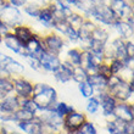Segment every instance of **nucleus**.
Wrapping results in <instances>:
<instances>
[{
  "label": "nucleus",
  "mask_w": 134,
  "mask_h": 134,
  "mask_svg": "<svg viewBox=\"0 0 134 134\" xmlns=\"http://www.w3.org/2000/svg\"><path fill=\"white\" fill-rule=\"evenodd\" d=\"M109 66H110V70H111V73L116 74V76H118L121 71L126 67V66H124V64H123V61L117 60V59H113V60L110 61Z\"/></svg>",
  "instance_id": "7c9ffc66"
},
{
  "label": "nucleus",
  "mask_w": 134,
  "mask_h": 134,
  "mask_svg": "<svg viewBox=\"0 0 134 134\" xmlns=\"http://www.w3.org/2000/svg\"><path fill=\"white\" fill-rule=\"evenodd\" d=\"M12 29H14V32H12L14 35L23 44V45H26V44L34 37V32H33L29 27H27V26H25V25L16 26V27Z\"/></svg>",
  "instance_id": "2eb2a0df"
},
{
  "label": "nucleus",
  "mask_w": 134,
  "mask_h": 134,
  "mask_svg": "<svg viewBox=\"0 0 134 134\" xmlns=\"http://www.w3.org/2000/svg\"><path fill=\"white\" fill-rule=\"evenodd\" d=\"M82 50L78 48H73L67 51V61H70L73 66H81Z\"/></svg>",
  "instance_id": "393cba45"
},
{
  "label": "nucleus",
  "mask_w": 134,
  "mask_h": 134,
  "mask_svg": "<svg viewBox=\"0 0 134 134\" xmlns=\"http://www.w3.org/2000/svg\"><path fill=\"white\" fill-rule=\"evenodd\" d=\"M67 23H68V26H70L71 28H73L74 31H79V28H81V26L83 25V22H84V18H83V16H81L79 14H76V12H72V14L68 16V17L66 18Z\"/></svg>",
  "instance_id": "b1692460"
},
{
  "label": "nucleus",
  "mask_w": 134,
  "mask_h": 134,
  "mask_svg": "<svg viewBox=\"0 0 134 134\" xmlns=\"http://www.w3.org/2000/svg\"><path fill=\"white\" fill-rule=\"evenodd\" d=\"M40 124L42 121L38 118V116H35L33 120L27 122H17L16 128L21 134H40Z\"/></svg>",
  "instance_id": "ddd939ff"
},
{
  "label": "nucleus",
  "mask_w": 134,
  "mask_h": 134,
  "mask_svg": "<svg viewBox=\"0 0 134 134\" xmlns=\"http://www.w3.org/2000/svg\"><path fill=\"white\" fill-rule=\"evenodd\" d=\"M124 48H126V54L128 57H134V44L133 40H126L124 43Z\"/></svg>",
  "instance_id": "c9c22d12"
},
{
  "label": "nucleus",
  "mask_w": 134,
  "mask_h": 134,
  "mask_svg": "<svg viewBox=\"0 0 134 134\" xmlns=\"http://www.w3.org/2000/svg\"><path fill=\"white\" fill-rule=\"evenodd\" d=\"M18 100L15 94H9L0 99V112L1 113H14L18 109Z\"/></svg>",
  "instance_id": "4468645a"
},
{
  "label": "nucleus",
  "mask_w": 134,
  "mask_h": 134,
  "mask_svg": "<svg viewBox=\"0 0 134 134\" xmlns=\"http://www.w3.org/2000/svg\"><path fill=\"white\" fill-rule=\"evenodd\" d=\"M53 28L55 29L56 32L65 35L67 33V31H68V28H70V26H68L66 20H59V21H54Z\"/></svg>",
  "instance_id": "473e14b6"
},
{
  "label": "nucleus",
  "mask_w": 134,
  "mask_h": 134,
  "mask_svg": "<svg viewBox=\"0 0 134 134\" xmlns=\"http://www.w3.org/2000/svg\"><path fill=\"white\" fill-rule=\"evenodd\" d=\"M0 134H1V129H0Z\"/></svg>",
  "instance_id": "a18cd8bd"
},
{
  "label": "nucleus",
  "mask_w": 134,
  "mask_h": 134,
  "mask_svg": "<svg viewBox=\"0 0 134 134\" xmlns=\"http://www.w3.org/2000/svg\"><path fill=\"white\" fill-rule=\"evenodd\" d=\"M64 1L67 4V5H70V6H71V5H74V6H76V5H77L81 0H64Z\"/></svg>",
  "instance_id": "a19ab883"
},
{
  "label": "nucleus",
  "mask_w": 134,
  "mask_h": 134,
  "mask_svg": "<svg viewBox=\"0 0 134 134\" xmlns=\"http://www.w3.org/2000/svg\"><path fill=\"white\" fill-rule=\"evenodd\" d=\"M92 40H95V42L102 43V44H106L107 40H109V33L104 27L101 26H96L95 29L93 31L92 37H90Z\"/></svg>",
  "instance_id": "412c9836"
},
{
  "label": "nucleus",
  "mask_w": 134,
  "mask_h": 134,
  "mask_svg": "<svg viewBox=\"0 0 134 134\" xmlns=\"http://www.w3.org/2000/svg\"><path fill=\"white\" fill-rule=\"evenodd\" d=\"M79 134H98V128L92 121H87L79 129Z\"/></svg>",
  "instance_id": "2f4dec72"
},
{
  "label": "nucleus",
  "mask_w": 134,
  "mask_h": 134,
  "mask_svg": "<svg viewBox=\"0 0 134 134\" xmlns=\"http://www.w3.org/2000/svg\"><path fill=\"white\" fill-rule=\"evenodd\" d=\"M0 18L9 28H15L16 26L23 25V16L18 7L12 6L11 4L5 3L0 7Z\"/></svg>",
  "instance_id": "7ed1b4c3"
},
{
  "label": "nucleus",
  "mask_w": 134,
  "mask_h": 134,
  "mask_svg": "<svg viewBox=\"0 0 134 134\" xmlns=\"http://www.w3.org/2000/svg\"><path fill=\"white\" fill-rule=\"evenodd\" d=\"M9 4H11L15 7L25 6L26 4H27V0H9Z\"/></svg>",
  "instance_id": "58836bf2"
},
{
  "label": "nucleus",
  "mask_w": 134,
  "mask_h": 134,
  "mask_svg": "<svg viewBox=\"0 0 134 134\" xmlns=\"http://www.w3.org/2000/svg\"><path fill=\"white\" fill-rule=\"evenodd\" d=\"M87 121H88V117L85 113L74 110L73 112L68 113L67 116L64 117V132L79 131Z\"/></svg>",
  "instance_id": "423d86ee"
},
{
  "label": "nucleus",
  "mask_w": 134,
  "mask_h": 134,
  "mask_svg": "<svg viewBox=\"0 0 134 134\" xmlns=\"http://www.w3.org/2000/svg\"><path fill=\"white\" fill-rule=\"evenodd\" d=\"M40 10H42V7L37 6V5H34V4H28L27 3L25 5V12L33 18H38L39 14H40Z\"/></svg>",
  "instance_id": "72a5a7b5"
},
{
  "label": "nucleus",
  "mask_w": 134,
  "mask_h": 134,
  "mask_svg": "<svg viewBox=\"0 0 134 134\" xmlns=\"http://www.w3.org/2000/svg\"><path fill=\"white\" fill-rule=\"evenodd\" d=\"M127 123L128 122H123L118 118H115L111 122H106L105 128L109 134H126L127 133Z\"/></svg>",
  "instance_id": "f3484780"
},
{
  "label": "nucleus",
  "mask_w": 134,
  "mask_h": 134,
  "mask_svg": "<svg viewBox=\"0 0 134 134\" xmlns=\"http://www.w3.org/2000/svg\"><path fill=\"white\" fill-rule=\"evenodd\" d=\"M78 89H79L81 95L83 96V98H85V99H89V98L94 96V94H95L94 88H93L87 81L82 82V83H78Z\"/></svg>",
  "instance_id": "cd10ccee"
},
{
  "label": "nucleus",
  "mask_w": 134,
  "mask_h": 134,
  "mask_svg": "<svg viewBox=\"0 0 134 134\" xmlns=\"http://www.w3.org/2000/svg\"><path fill=\"white\" fill-rule=\"evenodd\" d=\"M133 90H134V81L123 82L121 79L117 84L107 89V93L112 96L117 102H129L133 99Z\"/></svg>",
  "instance_id": "f03ea898"
},
{
  "label": "nucleus",
  "mask_w": 134,
  "mask_h": 134,
  "mask_svg": "<svg viewBox=\"0 0 134 134\" xmlns=\"http://www.w3.org/2000/svg\"><path fill=\"white\" fill-rule=\"evenodd\" d=\"M54 77L59 83H68L71 79V72H68L67 70H65L64 67H61L59 70H56L54 72Z\"/></svg>",
  "instance_id": "c85d7f7f"
},
{
  "label": "nucleus",
  "mask_w": 134,
  "mask_h": 134,
  "mask_svg": "<svg viewBox=\"0 0 134 134\" xmlns=\"http://www.w3.org/2000/svg\"><path fill=\"white\" fill-rule=\"evenodd\" d=\"M3 43H4V45L6 46L9 50L18 54V55L22 56V57H25L26 55L28 54L25 49V45H23V44L15 37L12 32H10V33H7V34L4 35L3 37Z\"/></svg>",
  "instance_id": "f8f14e48"
},
{
  "label": "nucleus",
  "mask_w": 134,
  "mask_h": 134,
  "mask_svg": "<svg viewBox=\"0 0 134 134\" xmlns=\"http://www.w3.org/2000/svg\"><path fill=\"white\" fill-rule=\"evenodd\" d=\"M0 43H3V35L0 34Z\"/></svg>",
  "instance_id": "37998d69"
},
{
  "label": "nucleus",
  "mask_w": 134,
  "mask_h": 134,
  "mask_svg": "<svg viewBox=\"0 0 134 134\" xmlns=\"http://www.w3.org/2000/svg\"><path fill=\"white\" fill-rule=\"evenodd\" d=\"M26 61H27V64L29 65V67L34 71H40L42 70V65H40V60H39V57L34 56V55H31V54H27L25 56Z\"/></svg>",
  "instance_id": "c756f323"
},
{
  "label": "nucleus",
  "mask_w": 134,
  "mask_h": 134,
  "mask_svg": "<svg viewBox=\"0 0 134 134\" xmlns=\"http://www.w3.org/2000/svg\"><path fill=\"white\" fill-rule=\"evenodd\" d=\"M113 27H115V29H116L118 35H120L118 38L123 39L124 42L132 39V37H133V28L124 20H117L113 23Z\"/></svg>",
  "instance_id": "dca6fc26"
},
{
  "label": "nucleus",
  "mask_w": 134,
  "mask_h": 134,
  "mask_svg": "<svg viewBox=\"0 0 134 134\" xmlns=\"http://www.w3.org/2000/svg\"><path fill=\"white\" fill-rule=\"evenodd\" d=\"M14 92L12 78H1L0 79V99Z\"/></svg>",
  "instance_id": "4be33fe9"
},
{
  "label": "nucleus",
  "mask_w": 134,
  "mask_h": 134,
  "mask_svg": "<svg viewBox=\"0 0 134 134\" xmlns=\"http://www.w3.org/2000/svg\"><path fill=\"white\" fill-rule=\"evenodd\" d=\"M42 43L44 50L50 54H54V55H60L65 46V40L61 35L56 34V33L45 34L42 39Z\"/></svg>",
  "instance_id": "39448f33"
},
{
  "label": "nucleus",
  "mask_w": 134,
  "mask_h": 134,
  "mask_svg": "<svg viewBox=\"0 0 134 134\" xmlns=\"http://www.w3.org/2000/svg\"><path fill=\"white\" fill-rule=\"evenodd\" d=\"M94 96L98 98L100 102V107H101L102 111V116H106V115H111L113 113V110L117 105V101L113 99L112 96L110 95L107 90H104V92H96L94 94Z\"/></svg>",
  "instance_id": "9d476101"
},
{
  "label": "nucleus",
  "mask_w": 134,
  "mask_h": 134,
  "mask_svg": "<svg viewBox=\"0 0 134 134\" xmlns=\"http://www.w3.org/2000/svg\"><path fill=\"white\" fill-rule=\"evenodd\" d=\"M54 0H27V3L28 4H34V5H37V6L39 7H46L49 6L50 4H53Z\"/></svg>",
  "instance_id": "e433bc0d"
},
{
  "label": "nucleus",
  "mask_w": 134,
  "mask_h": 134,
  "mask_svg": "<svg viewBox=\"0 0 134 134\" xmlns=\"http://www.w3.org/2000/svg\"><path fill=\"white\" fill-rule=\"evenodd\" d=\"M1 78H11V77L9 76V73H7L6 71L0 67V79H1Z\"/></svg>",
  "instance_id": "ea45409f"
},
{
  "label": "nucleus",
  "mask_w": 134,
  "mask_h": 134,
  "mask_svg": "<svg viewBox=\"0 0 134 134\" xmlns=\"http://www.w3.org/2000/svg\"><path fill=\"white\" fill-rule=\"evenodd\" d=\"M71 79H73L77 83H82V82H85L88 79V74L81 66H74L72 70V73H71Z\"/></svg>",
  "instance_id": "a878e982"
},
{
  "label": "nucleus",
  "mask_w": 134,
  "mask_h": 134,
  "mask_svg": "<svg viewBox=\"0 0 134 134\" xmlns=\"http://www.w3.org/2000/svg\"><path fill=\"white\" fill-rule=\"evenodd\" d=\"M16 134H21V133H18V132H17V133H16Z\"/></svg>",
  "instance_id": "c03bdc74"
},
{
  "label": "nucleus",
  "mask_w": 134,
  "mask_h": 134,
  "mask_svg": "<svg viewBox=\"0 0 134 134\" xmlns=\"http://www.w3.org/2000/svg\"><path fill=\"white\" fill-rule=\"evenodd\" d=\"M32 99L38 106L39 112L45 110H51L59 101L55 88L46 83H35L33 85Z\"/></svg>",
  "instance_id": "f257e3e1"
},
{
  "label": "nucleus",
  "mask_w": 134,
  "mask_h": 134,
  "mask_svg": "<svg viewBox=\"0 0 134 134\" xmlns=\"http://www.w3.org/2000/svg\"><path fill=\"white\" fill-rule=\"evenodd\" d=\"M39 60H40V65H42V70H44L45 72L54 73L61 66V60L59 59V56L48 53V51H44L42 54V56L39 57Z\"/></svg>",
  "instance_id": "9b49d317"
},
{
  "label": "nucleus",
  "mask_w": 134,
  "mask_h": 134,
  "mask_svg": "<svg viewBox=\"0 0 134 134\" xmlns=\"http://www.w3.org/2000/svg\"><path fill=\"white\" fill-rule=\"evenodd\" d=\"M51 110H53L54 112L56 113L59 117L64 118L65 116H67V115H68V113L73 112L74 107L72 105H70V104L65 102V101H57L56 104H55V106H54Z\"/></svg>",
  "instance_id": "6ab92c4d"
},
{
  "label": "nucleus",
  "mask_w": 134,
  "mask_h": 134,
  "mask_svg": "<svg viewBox=\"0 0 134 134\" xmlns=\"http://www.w3.org/2000/svg\"><path fill=\"white\" fill-rule=\"evenodd\" d=\"M5 3H6V0H0V7L3 6V5H4Z\"/></svg>",
  "instance_id": "79ce46f5"
},
{
  "label": "nucleus",
  "mask_w": 134,
  "mask_h": 134,
  "mask_svg": "<svg viewBox=\"0 0 134 134\" xmlns=\"http://www.w3.org/2000/svg\"><path fill=\"white\" fill-rule=\"evenodd\" d=\"M12 115H14L15 123H17V122H27V121L33 120L37 116L35 113L31 112V111H27V110L22 109V107H18Z\"/></svg>",
  "instance_id": "aec40b11"
},
{
  "label": "nucleus",
  "mask_w": 134,
  "mask_h": 134,
  "mask_svg": "<svg viewBox=\"0 0 134 134\" xmlns=\"http://www.w3.org/2000/svg\"><path fill=\"white\" fill-rule=\"evenodd\" d=\"M17 100H18V106H20V107L27 110V111H31V112L35 113V115L39 112L38 106L33 101L32 98H18L17 96Z\"/></svg>",
  "instance_id": "5701e85b"
},
{
  "label": "nucleus",
  "mask_w": 134,
  "mask_h": 134,
  "mask_svg": "<svg viewBox=\"0 0 134 134\" xmlns=\"http://www.w3.org/2000/svg\"><path fill=\"white\" fill-rule=\"evenodd\" d=\"M88 16H93L96 21L101 22L102 25L106 26H113V23L117 21V17L111 11V9L104 6L101 4H96L92 9V11L89 12Z\"/></svg>",
  "instance_id": "20e7f679"
},
{
  "label": "nucleus",
  "mask_w": 134,
  "mask_h": 134,
  "mask_svg": "<svg viewBox=\"0 0 134 134\" xmlns=\"http://www.w3.org/2000/svg\"><path fill=\"white\" fill-rule=\"evenodd\" d=\"M98 73H99L100 76H102L104 78H106V79H109V78L112 76L109 64H105V62H104V64H101L99 67H98Z\"/></svg>",
  "instance_id": "f704fd0d"
},
{
  "label": "nucleus",
  "mask_w": 134,
  "mask_h": 134,
  "mask_svg": "<svg viewBox=\"0 0 134 134\" xmlns=\"http://www.w3.org/2000/svg\"><path fill=\"white\" fill-rule=\"evenodd\" d=\"M85 110L89 115H96L100 110V102L96 96H92L87 99V105H85Z\"/></svg>",
  "instance_id": "bb28decb"
},
{
  "label": "nucleus",
  "mask_w": 134,
  "mask_h": 134,
  "mask_svg": "<svg viewBox=\"0 0 134 134\" xmlns=\"http://www.w3.org/2000/svg\"><path fill=\"white\" fill-rule=\"evenodd\" d=\"M113 115L116 118L123 122H133L134 121V106L133 102H117L113 110Z\"/></svg>",
  "instance_id": "1a4fd4ad"
},
{
  "label": "nucleus",
  "mask_w": 134,
  "mask_h": 134,
  "mask_svg": "<svg viewBox=\"0 0 134 134\" xmlns=\"http://www.w3.org/2000/svg\"><path fill=\"white\" fill-rule=\"evenodd\" d=\"M68 38V40H71V42H78L79 40V37H78V32L77 31H74L73 28H68V31H67V33L65 34Z\"/></svg>",
  "instance_id": "4c0bfd02"
},
{
  "label": "nucleus",
  "mask_w": 134,
  "mask_h": 134,
  "mask_svg": "<svg viewBox=\"0 0 134 134\" xmlns=\"http://www.w3.org/2000/svg\"><path fill=\"white\" fill-rule=\"evenodd\" d=\"M62 134H65V133H62Z\"/></svg>",
  "instance_id": "49530a36"
},
{
  "label": "nucleus",
  "mask_w": 134,
  "mask_h": 134,
  "mask_svg": "<svg viewBox=\"0 0 134 134\" xmlns=\"http://www.w3.org/2000/svg\"><path fill=\"white\" fill-rule=\"evenodd\" d=\"M89 84L94 88V92H104V90H107V79L104 78L102 76H100L99 73L92 74V76H88V79H87Z\"/></svg>",
  "instance_id": "a211bd4d"
},
{
  "label": "nucleus",
  "mask_w": 134,
  "mask_h": 134,
  "mask_svg": "<svg viewBox=\"0 0 134 134\" xmlns=\"http://www.w3.org/2000/svg\"><path fill=\"white\" fill-rule=\"evenodd\" d=\"M15 95L18 98H32L33 94V83L25 77L12 78Z\"/></svg>",
  "instance_id": "0eeeda50"
},
{
  "label": "nucleus",
  "mask_w": 134,
  "mask_h": 134,
  "mask_svg": "<svg viewBox=\"0 0 134 134\" xmlns=\"http://www.w3.org/2000/svg\"><path fill=\"white\" fill-rule=\"evenodd\" d=\"M0 67L6 71L11 78L23 77V73H25V66L21 62H18V61H16L11 56H9V55L5 56V59H4L3 64H1Z\"/></svg>",
  "instance_id": "6e6552de"
}]
</instances>
